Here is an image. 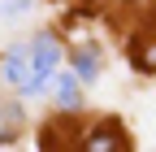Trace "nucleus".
<instances>
[{"label": "nucleus", "instance_id": "1", "mask_svg": "<svg viewBox=\"0 0 156 152\" xmlns=\"http://www.w3.org/2000/svg\"><path fill=\"white\" fill-rule=\"evenodd\" d=\"M30 56V74H26V83H22V91L26 96H39V91H44V83L52 78V70H56V61H61V44L52 39V35H39L35 39V48H26Z\"/></svg>", "mask_w": 156, "mask_h": 152}, {"label": "nucleus", "instance_id": "4", "mask_svg": "<svg viewBox=\"0 0 156 152\" xmlns=\"http://www.w3.org/2000/svg\"><path fill=\"white\" fill-rule=\"evenodd\" d=\"M26 56H30L26 48H13V52L5 56V83H13V87L26 83V74H30V70H26Z\"/></svg>", "mask_w": 156, "mask_h": 152}, {"label": "nucleus", "instance_id": "5", "mask_svg": "<svg viewBox=\"0 0 156 152\" xmlns=\"http://www.w3.org/2000/svg\"><path fill=\"white\" fill-rule=\"evenodd\" d=\"M56 104L61 109H78V78L74 74H61L56 78Z\"/></svg>", "mask_w": 156, "mask_h": 152}, {"label": "nucleus", "instance_id": "3", "mask_svg": "<svg viewBox=\"0 0 156 152\" xmlns=\"http://www.w3.org/2000/svg\"><path fill=\"white\" fill-rule=\"evenodd\" d=\"M74 70H78L83 83H95V78H100V52H95V48H78L74 52Z\"/></svg>", "mask_w": 156, "mask_h": 152}, {"label": "nucleus", "instance_id": "2", "mask_svg": "<svg viewBox=\"0 0 156 152\" xmlns=\"http://www.w3.org/2000/svg\"><path fill=\"white\" fill-rule=\"evenodd\" d=\"M87 152H126V139H122V130L117 126H104V130H91V135L83 139Z\"/></svg>", "mask_w": 156, "mask_h": 152}, {"label": "nucleus", "instance_id": "6", "mask_svg": "<svg viewBox=\"0 0 156 152\" xmlns=\"http://www.w3.org/2000/svg\"><path fill=\"white\" fill-rule=\"evenodd\" d=\"M139 65H143V70H156V44H152V48H143V52H139Z\"/></svg>", "mask_w": 156, "mask_h": 152}]
</instances>
